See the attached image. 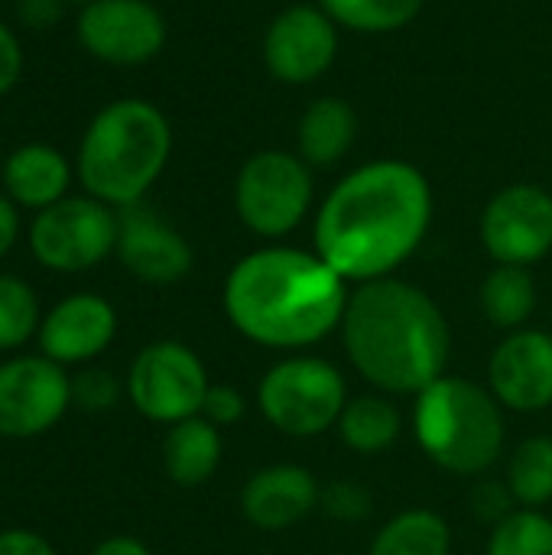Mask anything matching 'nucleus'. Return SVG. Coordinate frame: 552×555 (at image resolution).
Returning <instances> with one entry per match:
<instances>
[{"label":"nucleus","mask_w":552,"mask_h":555,"mask_svg":"<svg viewBox=\"0 0 552 555\" xmlns=\"http://www.w3.org/2000/svg\"><path fill=\"white\" fill-rule=\"evenodd\" d=\"M338 436L342 442L358 452V455H381L387 452L403 429V416L400 410L390 403V397L384 393H364L345 403L342 420H338Z\"/></svg>","instance_id":"nucleus-21"},{"label":"nucleus","mask_w":552,"mask_h":555,"mask_svg":"<svg viewBox=\"0 0 552 555\" xmlns=\"http://www.w3.org/2000/svg\"><path fill=\"white\" fill-rule=\"evenodd\" d=\"M358 140V114L345 98H316L296 124V153L312 169L338 166Z\"/></svg>","instance_id":"nucleus-19"},{"label":"nucleus","mask_w":552,"mask_h":555,"mask_svg":"<svg viewBox=\"0 0 552 555\" xmlns=\"http://www.w3.org/2000/svg\"><path fill=\"white\" fill-rule=\"evenodd\" d=\"M20 231H23V224H20V208L0 192V260L16 247Z\"/></svg>","instance_id":"nucleus-35"},{"label":"nucleus","mask_w":552,"mask_h":555,"mask_svg":"<svg viewBox=\"0 0 552 555\" xmlns=\"http://www.w3.org/2000/svg\"><path fill=\"white\" fill-rule=\"evenodd\" d=\"M257 403L264 420L277 433L309 439L338 426L348 403V387L332 361L293 354L264 374L257 387Z\"/></svg>","instance_id":"nucleus-7"},{"label":"nucleus","mask_w":552,"mask_h":555,"mask_svg":"<svg viewBox=\"0 0 552 555\" xmlns=\"http://www.w3.org/2000/svg\"><path fill=\"white\" fill-rule=\"evenodd\" d=\"M449 550L452 533L436 511H403L371 543V555H449Z\"/></svg>","instance_id":"nucleus-23"},{"label":"nucleus","mask_w":552,"mask_h":555,"mask_svg":"<svg viewBox=\"0 0 552 555\" xmlns=\"http://www.w3.org/2000/svg\"><path fill=\"white\" fill-rule=\"evenodd\" d=\"M166 36V16L150 0H91L75 16L78 46L114 68L153 62L163 52Z\"/></svg>","instance_id":"nucleus-10"},{"label":"nucleus","mask_w":552,"mask_h":555,"mask_svg":"<svg viewBox=\"0 0 552 555\" xmlns=\"http://www.w3.org/2000/svg\"><path fill=\"white\" fill-rule=\"evenodd\" d=\"M316 202L312 166L290 150L251 153L234 179V211L241 224L264 237L280 241L296 231Z\"/></svg>","instance_id":"nucleus-6"},{"label":"nucleus","mask_w":552,"mask_h":555,"mask_svg":"<svg viewBox=\"0 0 552 555\" xmlns=\"http://www.w3.org/2000/svg\"><path fill=\"white\" fill-rule=\"evenodd\" d=\"M319 507L329 517H335V520L355 524V520H361V517L371 514V494L361 485H355V481H335V485H329L322 491Z\"/></svg>","instance_id":"nucleus-29"},{"label":"nucleus","mask_w":552,"mask_h":555,"mask_svg":"<svg viewBox=\"0 0 552 555\" xmlns=\"http://www.w3.org/2000/svg\"><path fill=\"white\" fill-rule=\"evenodd\" d=\"M488 555H552V520L540 511H514L491 530Z\"/></svg>","instance_id":"nucleus-27"},{"label":"nucleus","mask_w":552,"mask_h":555,"mask_svg":"<svg viewBox=\"0 0 552 555\" xmlns=\"http://www.w3.org/2000/svg\"><path fill=\"white\" fill-rule=\"evenodd\" d=\"M514 494H511V488H508V481L504 485H495V481H485V485H478L475 488V494H472V507H475V514L482 517V520H488V524H501L504 517H511L514 514Z\"/></svg>","instance_id":"nucleus-31"},{"label":"nucleus","mask_w":552,"mask_h":555,"mask_svg":"<svg viewBox=\"0 0 552 555\" xmlns=\"http://www.w3.org/2000/svg\"><path fill=\"white\" fill-rule=\"evenodd\" d=\"M0 555H59L49 540L33 530H3L0 533Z\"/></svg>","instance_id":"nucleus-34"},{"label":"nucleus","mask_w":552,"mask_h":555,"mask_svg":"<svg viewBox=\"0 0 552 555\" xmlns=\"http://www.w3.org/2000/svg\"><path fill=\"white\" fill-rule=\"evenodd\" d=\"M482 312L491 325L504 332L527 328L537 309V283L527 267H504L498 263L482 283Z\"/></svg>","instance_id":"nucleus-22"},{"label":"nucleus","mask_w":552,"mask_h":555,"mask_svg":"<svg viewBox=\"0 0 552 555\" xmlns=\"http://www.w3.org/2000/svg\"><path fill=\"white\" fill-rule=\"evenodd\" d=\"M42 312L36 289L13 273H0V351H16L39 335Z\"/></svg>","instance_id":"nucleus-26"},{"label":"nucleus","mask_w":552,"mask_h":555,"mask_svg":"<svg viewBox=\"0 0 552 555\" xmlns=\"http://www.w3.org/2000/svg\"><path fill=\"white\" fill-rule=\"evenodd\" d=\"M488 384L501 406L540 413L552 406V335L540 328L511 332L488 361Z\"/></svg>","instance_id":"nucleus-15"},{"label":"nucleus","mask_w":552,"mask_h":555,"mask_svg":"<svg viewBox=\"0 0 552 555\" xmlns=\"http://www.w3.org/2000/svg\"><path fill=\"white\" fill-rule=\"evenodd\" d=\"M68 3H78V7H85V3H91V0H68Z\"/></svg>","instance_id":"nucleus-37"},{"label":"nucleus","mask_w":552,"mask_h":555,"mask_svg":"<svg viewBox=\"0 0 552 555\" xmlns=\"http://www.w3.org/2000/svg\"><path fill=\"white\" fill-rule=\"evenodd\" d=\"M68 0H16V20L29 29H52L62 13H65Z\"/></svg>","instance_id":"nucleus-33"},{"label":"nucleus","mask_w":552,"mask_h":555,"mask_svg":"<svg viewBox=\"0 0 552 555\" xmlns=\"http://www.w3.org/2000/svg\"><path fill=\"white\" fill-rule=\"evenodd\" d=\"M72 406V377L46 354H16L0 364V436L36 439Z\"/></svg>","instance_id":"nucleus-11"},{"label":"nucleus","mask_w":552,"mask_h":555,"mask_svg":"<svg viewBox=\"0 0 552 555\" xmlns=\"http://www.w3.org/2000/svg\"><path fill=\"white\" fill-rule=\"evenodd\" d=\"M322 488L303 465H270L247 478L241 491V514L251 527L277 533L290 530L319 507Z\"/></svg>","instance_id":"nucleus-17"},{"label":"nucleus","mask_w":552,"mask_h":555,"mask_svg":"<svg viewBox=\"0 0 552 555\" xmlns=\"http://www.w3.org/2000/svg\"><path fill=\"white\" fill-rule=\"evenodd\" d=\"M211 380L202 358L182 341L146 345L127 371V397L140 416L150 423L176 426L202 413Z\"/></svg>","instance_id":"nucleus-9"},{"label":"nucleus","mask_w":552,"mask_h":555,"mask_svg":"<svg viewBox=\"0 0 552 555\" xmlns=\"http://www.w3.org/2000/svg\"><path fill=\"white\" fill-rule=\"evenodd\" d=\"M338 23L316 3L280 10L264 33V65L280 85H312L338 59Z\"/></svg>","instance_id":"nucleus-13"},{"label":"nucleus","mask_w":552,"mask_h":555,"mask_svg":"<svg viewBox=\"0 0 552 555\" xmlns=\"http://www.w3.org/2000/svg\"><path fill=\"white\" fill-rule=\"evenodd\" d=\"M247 403H244V393L228 387V384H211L208 393H205V403H202V413L211 426L224 429V426H234L241 416H244Z\"/></svg>","instance_id":"nucleus-30"},{"label":"nucleus","mask_w":552,"mask_h":555,"mask_svg":"<svg viewBox=\"0 0 552 555\" xmlns=\"http://www.w3.org/2000/svg\"><path fill=\"white\" fill-rule=\"evenodd\" d=\"M433 224V189L407 159H371L332 185L316 211V254L348 283L394 276Z\"/></svg>","instance_id":"nucleus-1"},{"label":"nucleus","mask_w":552,"mask_h":555,"mask_svg":"<svg viewBox=\"0 0 552 555\" xmlns=\"http://www.w3.org/2000/svg\"><path fill=\"white\" fill-rule=\"evenodd\" d=\"M342 280L316 250L260 247L241 257L224 280V315L264 348H309L342 328L348 309Z\"/></svg>","instance_id":"nucleus-2"},{"label":"nucleus","mask_w":552,"mask_h":555,"mask_svg":"<svg viewBox=\"0 0 552 555\" xmlns=\"http://www.w3.org/2000/svg\"><path fill=\"white\" fill-rule=\"evenodd\" d=\"M117 260L124 270L150 286H169L192 273L189 241L150 205H130L117 211Z\"/></svg>","instance_id":"nucleus-14"},{"label":"nucleus","mask_w":552,"mask_h":555,"mask_svg":"<svg viewBox=\"0 0 552 555\" xmlns=\"http://www.w3.org/2000/svg\"><path fill=\"white\" fill-rule=\"evenodd\" d=\"M482 244L495 263L534 267L552 250V195L543 185H504L482 211Z\"/></svg>","instance_id":"nucleus-12"},{"label":"nucleus","mask_w":552,"mask_h":555,"mask_svg":"<svg viewBox=\"0 0 552 555\" xmlns=\"http://www.w3.org/2000/svg\"><path fill=\"white\" fill-rule=\"evenodd\" d=\"M319 7L338 23V29L384 36L407 29L426 7V0H319Z\"/></svg>","instance_id":"nucleus-24"},{"label":"nucleus","mask_w":552,"mask_h":555,"mask_svg":"<svg viewBox=\"0 0 552 555\" xmlns=\"http://www.w3.org/2000/svg\"><path fill=\"white\" fill-rule=\"evenodd\" d=\"M351 367L381 393L420 397L446 377L449 322L439 302L397 276L358 283L342 319Z\"/></svg>","instance_id":"nucleus-3"},{"label":"nucleus","mask_w":552,"mask_h":555,"mask_svg":"<svg viewBox=\"0 0 552 555\" xmlns=\"http://www.w3.org/2000/svg\"><path fill=\"white\" fill-rule=\"evenodd\" d=\"M23 46L10 23L0 20V98H7L23 78Z\"/></svg>","instance_id":"nucleus-32"},{"label":"nucleus","mask_w":552,"mask_h":555,"mask_svg":"<svg viewBox=\"0 0 552 555\" xmlns=\"http://www.w3.org/2000/svg\"><path fill=\"white\" fill-rule=\"evenodd\" d=\"M501 410L491 390L462 377H439L416 397V442L449 475H485L504 452Z\"/></svg>","instance_id":"nucleus-5"},{"label":"nucleus","mask_w":552,"mask_h":555,"mask_svg":"<svg viewBox=\"0 0 552 555\" xmlns=\"http://www.w3.org/2000/svg\"><path fill=\"white\" fill-rule=\"evenodd\" d=\"M221 449V429L211 426L205 416H192L169 426L163 439V468L172 485L198 488L218 472Z\"/></svg>","instance_id":"nucleus-20"},{"label":"nucleus","mask_w":552,"mask_h":555,"mask_svg":"<svg viewBox=\"0 0 552 555\" xmlns=\"http://www.w3.org/2000/svg\"><path fill=\"white\" fill-rule=\"evenodd\" d=\"M169 156V117L146 98H117L88 120L75 153V179L85 195L120 211L146 198Z\"/></svg>","instance_id":"nucleus-4"},{"label":"nucleus","mask_w":552,"mask_h":555,"mask_svg":"<svg viewBox=\"0 0 552 555\" xmlns=\"http://www.w3.org/2000/svg\"><path fill=\"white\" fill-rule=\"evenodd\" d=\"M91 555H153L146 543L133 540V537H111L104 543H98Z\"/></svg>","instance_id":"nucleus-36"},{"label":"nucleus","mask_w":552,"mask_h":555,"mask_svg":"<svg viewBox=\"0 0 552 555\" xmlns=\"http://www.w3.org/2000/svg\"><path fill=\"white\" fill-rule=\"evenodd\" d=\"M120 397V384L111 371L104 367H85L81 374L72 377V403L91 413L111 410Z\"/></svg>","instance_id":"nucleus-28"},{"label":"nucleus","mask_w":552,"mask_h":555,"mask_svg":"<svg viewBox=\"0 0 552 555\" xmlns=\"http://www.w3.org/2000/svg\"><path fill=\"white\" fill-rule=\"evenodd\" d=\"M0 182H3V195L20 211L36 215L72 195L75 163H68V156L59 146L29 140L7 153L0 166Z\"/></svg>","instance_id":"nucleus-18"},{"label":"nucleus","mask_w":552,"mask_h":555,"mask_svg":"<svg viewBox=\"0 0 552 555\" xmlns=\"http://www.w3.org/2000/svg\"><path fill=\"white\" fill-rule=\"evenodd\" d=\"M508 488L527 511H540L552 501V436L521 442L508 465Z\"/></svg>","instance_id":"nucleus-25"},{"label":"nucleus","mask_w":552,"mask_h":555,"mask_svg":"<svg viewBox=\"0 0 552 555\" xmlns=\"http://www.w3.org/2000/svg\"><path fill=\"white\" fill-rule=\"evenodd\" d=\"M117 208L91 195H68L33 215L26 247L52 273H85L117 250Z\"/></svg>","instance_id":"nucleus-8"},{"label":"nucleus","mask_w":552,"mask_h":555,"mask_svg":"<svg viewBox=\"0 0 552 555\" xmlns=\"http://www.w3.org/2000/svg\"><path fill=\"white\" fill-rule=\"evenodd\" d=\"M117 335V309L98 293H72L55 302L39 325V354L62 367L91 364Z\"/></svg>","instance_id":"nucleus-16"}]
</instances>
